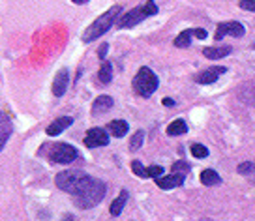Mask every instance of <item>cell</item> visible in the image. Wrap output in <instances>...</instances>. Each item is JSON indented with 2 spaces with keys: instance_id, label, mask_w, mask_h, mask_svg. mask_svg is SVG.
<instances>
[{
  "instance_id": "27",
  "label": "cell",
  "mask_w": 255,
  "mask_h": 221,
  "mask_svg": "<svg viewBox=\"0 0 255 221\" xmlns=\"http://www.w3.org/2000/svg\"><path fill=\"white\" fill-rule=\"evenodd\" d=\"M239 173L240 174H254L255 173V163H240L239 165Z\"/></svg>"
},
{
  "instance_id": "35",
  "label": "cell",
  "mask_w": 255,
  "mask_h": 221,
  "mask_svg": "<svg viewBox=\"0 0 255 221\" xmlns=\"http://www.w3.org/2000/svg\"><path fill=\"white\" fill-rule=\"evenodd\" d=\"M254 49H255V43H254Z\"/></svg>"
},
{
  "instance_id": "33",
  "label": "cell",
  "mask_w": 255,
  "mask_h": 221,
  "mask_svg": "<svg viewBox=\"0 0 255 221\" xmlns=\"http://www.w3.org/2000/svg\"><path fill=\"white\" fill-rule=\"evenodd\" d=\"M72 2H75V4H85L87 0H72Z\"/></svg>"
},
{
  "instance_id": "5",
  "label": "cell",
  "mask_w": 255,
  "mask_h": 221,
  "mask_svg": "<svg viewBox=\"0 0 255 221\" xmlns=\"http://www.w3.org/2000/svg\"><path fill=\"white\" fill-rule=\"evenodd\" d=\"M158 75L150 68H141L137 71L135 79H133V90L143 98H150L158 90Z\"/></svg>"
},
{
  "instance_id": "2",
  "label": "cell",
  "mask_w": 255,
  "mask_h": 221,
  "mask_svg": "<svg viewBox=\"0 0 255 221\" xmlns=\"http://www.w3.org/2000/svg\"><path fill=\"white\" fill-rule=\"evenodd\" d=\"M120 11H122V6H120V4H117V6H113V8L107 9L104 15L98 17L94 23L90 24L87 30H85L83 41H87V43H88V41H94V40H98V38H102L105 32L113 26V23L119 19Z\"/></svg>"
},
{
  "instance_id": "15",
  "label": "cell",
  "mask_w": 255,
  "mask_h": 221,
  "mask_svg": "<svg viewBox=\"0 0 255 221\" xmlns=\"http://www.w3.org/2000/svg\"><path fill=\"white\" fill-rule=\"evenodd\" d=\"M240 102L248 103V105H255V83H246L242 85V88L239 90Z\"/></svg>"
},
{
  "instance_id": "25",
  "label": "cell",
  "mask_w": 255,
  "mask_h": 221,
  "mask_svg": "<svg viewBox=\"0 0 255 221\" xmlns=\"http://www.w3.org/2000/svg\"><path fill=\"white\" fill-rule=\"evenodd\" d=\"M131 171H133V174L141 176V178H148V174H146V169L141 165V161H131Z\"/></svg>"
},
{
  "instance_id": "20",
  "label": "cell",
  "mask_w": 255,
  "mask_h": 221,
  "mask_svg": "<svg viewBox=\"0 0 255 221\" xmlns=\"http://www.w3.org/2000/svg\"><path fill=\"white\" fill-rule=\"evenodd\" d=\"M98 79L102 85H109L113 81V66L109 62H104L100 66V71H98Z\"/></svg>"
},
{
  "instance_id": "14",
  "label": "cell",
  "mask_w": 255,
  "mask_h": 221,
  "mask_svg": "<svg viewBox=\"0 0 255 221\" xmlns=\"http://www.w3.org/2000/svg\"><path fill=\"white\" fill-rule=\"evenodd\" d=\"M113 105H115V102H113L111 96H98L94 100V103H92V112H94V114L107 112V110L113 109Z\"/></svg>"
},
{
  "instance_id": "16",
  "label": "cell",
  "mask_w": 255,
  "mask_h": 221,
  "mask_svg": "<svg viewBox=\"0 0 255 221\" xmlns=\"http://www.w3.org/2000/svg\"><path fill=\"white\" fill-rule=\"evenodd\" d=\"M128 197H129V193H128L126 190H122V191H120L119 197H117L115 201H113L111 208H109V212H111L113 218H117V216H120V214H122V210H124V206H126Z\"/></svg>"
},
{
  "instance_id": "8",
  "label": "cell",
  "mask_w": 255,
  "mask_h": 221,
  "mask_svg": "<svg viewBox=\"0 0 255 221\" xmlns=\"http://www.w3.org/2000/svg\"><path fill=\"white\" fill-rule=\"evenodd\" d=\"M223 36H235V38H240L244 36V26L237 21H229V23H222L218 24L216 28V40H222Z\"/></svg>"
},
{
  "instance_id": "23",
  "label": "cell",
  "mask_w": 255,
  "mask_h": 221,
  "mask_svg": "<svg viewBox=\"0 0 255 221\" xmlns=\"http://www.w3.org/2000/svg\"><path fill=\"white\" fill-rule=\"evenodd\" d=\"M143 137H144V131L143 129H139L133 137H131V141H129V150H139L141 148V144H143Z\"/></svg>"
},
{
  "instance_id": "17",
  "label": "cell",
  "mask_w": 255,
  "mask_h": 221,
  "mask_svg": "<svg viewBox=\"0 0 255 221\" xmlns=\"http://www.w3.org/2000/svg\"><path fill=\"white\" fill-rule=\"evenodd\" d=\"M107 129L113 137H124L128 133V122L126 120H111L107 124Z\"/></svg>"
},
{
  "instance_id": "6",
  "label": "cell",
  "mask_w": 255,
  "mask_h": 221,
  "mask_svg": "<svg viewBox=\"0 0 255 221\" xmlns=\"http://www.w3.org/2000/svg\"><path fill=\"white\" fill-rule=\"evenodd\" d=\"M79 156V152L73 148L72 144H68V142H56L51 146V154H49V158L53 163H58V165H68V163H72L75 161Z\"/></svg>"
},
{
  "instance_id": "22",
  "label": "cell",
  "mask_w": 255,
  "mask_h": 221,
  "mask_svg": "<svg viewBox=\"0 0 255 221\" xmlns=\"http://www.w3.org/2000/svg\"><path fill=\"white\" fill-rule=\"evenodd\" d=\"M191 36H193V32L191 30H184L180 32L178 36L175 38V47H180V49H186V47H190V43H191Z\"/></svg>"
},
{
  "instance_id": "30",
  "label": "cell",
  "mask_w": 255,
  "mask_h": 221,
  "mask_svg": "<svg viewBox=\"0 0 255 221\" xmlns=\"http://www.w3.org/2000/svg\"><path fill=\"white\" fill-rule=\"evenodd\" d=\"M191 32H193V36L199 38V40H205V38H207V30H205V28H195V30H191Z\"/></svg>"
},
{
  "instance_id": "11",
  "label": "cell",
  "mask_w": 255,
  "mask_h": 221,
  "mask_svg": "<svg viewBox=\"0 0 255 221\" xmlns=\"http://www.w3.org/2000/svg\"><path fill=\"white\" fill-rule=\"evenodd\" d=\"M225 71H227V70H225L223 66H212V68H208V70L201 71L199 75L195 77V81H197L199 85H210V83L218 81V77H220V75H223Z\"/></svg>"
},
{
  "instance_id": "28",
  "label": "cell",
  "mask_w": 255,
  "mask_h": 221,
  "mask_svg": "<svg viewBox=\"0 0 255 221\" xmlns=\"http://www.w3.org/2000/svg\"><path fill=\"white\" fill-rule=\"evenodd\" d=\"M190 171V165L186 163V161H176V163H173V173H188Z\"/></svg>"
},
{
  "instance_id": "24",
  "label": "cell",
  "mask_w": 255,
  "mask_h": 221,
  "mask_svg": "<svg viewBox=\"0 0 255 221\" xmlns=\"http://www.w3.org/2000/svg\"><path fill=\"white\" fill-rule=\"evenodd\" d=\"M191 154L195 156V158H207L208 156V148L207 146H203V144H191Z\"/></svg>"
},
{
  "instance_id": "31",
  "label": "cell",
  "mask_w": 255,
  "mask_h": 221,
  "mask_svg": "<svg viewBox=\"0 0 255 221\" xmlns=\"http://www.w3.org/2000/svg\"><path fill=\"white\" fill-rule=\"evenodd\" d=\"M107 51H109V45H107V43H104V45H102V47H100V51H98V56H100V58H102V60H104V58H105V55H107Z\"/></svg>"
},
{
  "instance_id": "10",
  "label": "cell",
  "mask_w": 255,
  "mask_h": 221,
  "mask_svg": "<svg viewBox=\"0 0 255 221\" xmlns=\"http://www.w3.org/2000/svg\"><path fill=\"white\" fill-rule=\"evenodd\" d=\"M184 178H186L184 173H173L169 176H163V178H156V184H158L159 190H173V188L182 186Z\"/></svg>"
},
{
  "instance_id": "12",
  "label": "cell",
  "mask_w": 255,
  "mask_h": 221,
  "mask_svg": "<svg viewBox=\"0 0 255 221\" xmlns=\"http://www.w3.org/2000/svg\"><path fill=\"white\" fill-rule=\"evenodd\" d=\"M11 131H13L11 120H9V116L6 114V112L0 110V150L6 146V142H8Z\"/></svg>"
},
{
  "instance_id": "21",
  "label": "cell",
  "mask_w": 255,
  "mask_h": 221,
  "mask_svg": "<svg viewBox=\"0 0 255 221\" xmlns=\"http://www.w3.org/2000/svg\"><path fill=\"white\" fill-rule=\"evenodd\" d=\"M186 131H188V126H186L184 120H173V122L167 126V135H171V137H175V135H184Z\"/></svg>"
},
{
  "instance_id": "3",
  "label": "cell",
  "mask_w": 255,
  "mask_h": 221,
  "mask_svg": "<svg viewBox=\"0 0 255 221\" xmlns=\"http://www.w3.org/2000/svg\"><path fill=\"white\" fill-rule=\"evenodd\" d=\"M156 13H158L156 2L148 0V2H144L143 6L133 8L131 11H128V13H124L122 17H119V19H117V26H119V28H131V26H135V24L141 23L143 19L156 15Z\"/></svg>"
},
{
  "instance_id": "13",
  "label": "cell",
  "mask_w": 255,
  "mask_h": 221,
  "mask_svg": "<svg viewBox=\"0 0 255 221\" xmlns=\"http://www.w3.org/2000/svg\"><path fill=\"white\" fill-rule=\"evenodd\" d=\"M73 124V118L70 116H62V118H56L53 124H49L47 127V135L49 137H56V135H60L66 129V127H70Z\"/></svg>"
},
{
  "instance_id": "18",
  "label": "cell",
  "mask_w": 255,
  "mask_h": 221,
  "mask_svg": "<svg viewBox=\"0 0 255 221\" xmlns=\"http://www.w3.org/2000/svg\"><path fill=\"white\" fill-rule=\"evenodd\" d=\"M203 55L207 56V58H210V60H220V58H223V56L231 55V47H207L203 49Z\"/></svg>"
},
{
  "instance_id": "4",
  "label": "cell",
  "mask_w": 255,
  "mask_h": 221,
  "mask_svg": "<svg viewBox=\"0 0 255 221\" xmlns=\"http://www.w3.org/2000/svg\"><path fill=\"white\" fill-rule=\"evenodd\" d=\"M90 178V174H87L85 171H75V169H68V171H62V173L56 174L55 184L58 190L66 191V193H77L81 186Z\"/></svg>"
},
{
  "instance_id": "1",
  "label": "cell",
  "mask_w": 255,
  "mask_h": 221,
  "mask_svg": "<svg viewBox=\"0 0 255 221\" xmlns=\"http://www.w3.org/2000/svg\"><path fill=\"white\" fill-rule=\"evenodd\" d=\"M105 193H107L105 182L90 176L77 190V193H73V203H75V206L83 208V210H88V208H94V206L100 205L104 201Z\"/></svg>"
},
{
  "instance_id": "9",
  "label": "cell",
  "mask_w": 255,
  "mask_h": 221,
  "mask_svg": "<svg viewBox=\"0 0 255 221\" xmlns=\"http://www.w3.org/2000/svg\"><path fill=\"white\" fill-rule=\"evenodd\" d=\"M68 81H70V73L66 68L62 70H58V73L55 75V81H53V94L56 98H62L66 94V90H68Z\"/></svg>"
},
{
  "instance_id": "32",
  "label": "cell",
  "mask_w": 255,
  "mask_h": 221,
  "mask_svg": "<svg viewBox=\"0 0 255 221\" xmlns=\"http://www.w3.org/2000/svg\"><path fill=\"white\" fill-rule=\"evenodd\" d=\"M161 103H163V105H167V107H173V105H175V102H173V100H169V98H165Z\"/></svg>"
},
{
  "instance_id": "34",
  "label": "cell",
  "mask_w": 255,
  "mask_h": 221,
  "mask_svg": "<svg viewBox=\"0 0 255 221\" xmlns=\"http://www.w3.org/2000/svg\"><path fill=\"white\" fill-rule=\"evenodd\" d=\"M201 221H210V220H201Z\"/></svg>"
},
{
  "instance_id": "26",
  "label": "cell",
  "mask_w": 255,
  "mask_h": 221,
  "mask_svg": "<svg viewBox=\"0 0 255 221\" xmlns=\"http://www.w3.org/2000/svg\"><path fill=\"white\" fill-rule=\"evenodd\" d=\"M146 174H148L150 178H159V176L163 174V167H159V165H150V167H146Z\"/></svg>"
},
{
  "instance_id": "7",
  "label": "cell",
  "mask_w": 255,
  "mask_h": 221,
  "mask_svg": "<svg viewBox=\"0 0 255 221\" xmlns=\"http://www.w3.org/2000/svg\"><path fill=\"white\" fill-rule=\"evenodd\" d=\"M107 144H109V135L102 127H92L85 135V146L87 148H100V146H107Z\"/></svg>"
},
{
  "instance_id": "29",
  "label": "cell",
  "mask_w": 255,
  "mask_h": 221,
  "mask_svg": "<svg viewBox=\"0 0 255 221\" xmlns=\"http://www.w3.org/2000/svg\"><path fill=\"white\" fill-rule=\"evenodd\" d=\"M239 6L246 11H255V0H240Z\"/></svg>"
},
{
  "instance_id": "19",
  "label": "cell",
  "mask_w": 255,
  "mask_h": 221,
  "mask_svg": "<svg viewBox=\"0 0 255 221\" xmlns=\"http://www.w3.org/2000/svg\"><path fill=\"white\" fill-rule=\"evenodd\" d=\"M201 184H205V186H220L222 184V176L216 173L214 169H205L201 173Z\"/></svg>"
}]
</instances>
